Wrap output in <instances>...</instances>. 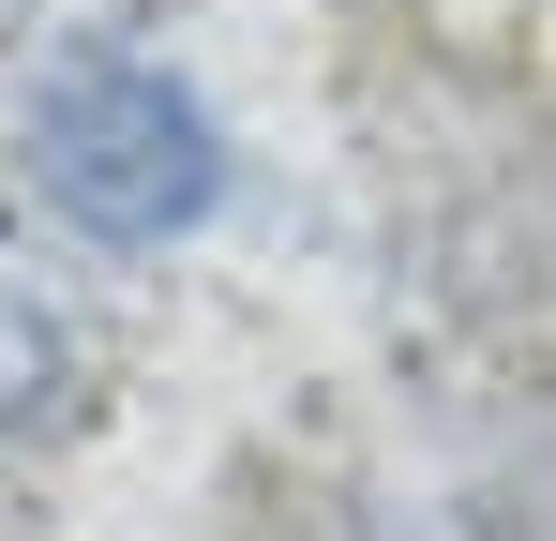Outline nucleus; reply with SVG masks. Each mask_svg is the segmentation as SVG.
Here are the masks:
<instances>
[{"mask_svg": "<svg viewBox=\"0 0 556 541\" xmlns=\"http://www.w3.org/2000/svg\"><path fill=\"white\" fill-rule=\"evenodd\" d=\"M211 105H195L166 61H136V46H61L46 76H30V180H46V211L76 226V241H181L195 211H211Z\"/></svg>", "mask_w": 556, "mask_h": 541, "instance_id": "obj_1", "label": "nucleus"}, {"mask_svg": "<svg viewBox=\"0 0 556 541\" xmlns=\"http://www.w3.org/2000/svg\"><path fill=\"white\" fill-rule=\"evenodd\" d=\"M76 422H91V316L30 241H0V466L61 451Z\"/></svg>", "mask_w": 556, "mask_h": 541, "instance_id": "obj_2", "label": "nucleus"}]
</instances>
